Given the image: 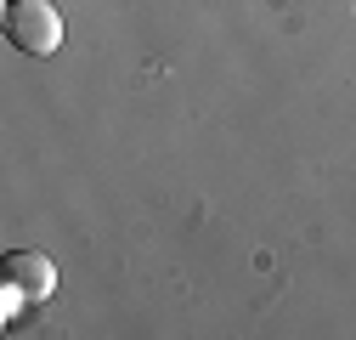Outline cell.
Instances as JSON below:
<instances>
[{"mask_svg": "<svg viewBox=\"0 0 356 340\" xmlns=\"http://www.w3.org/2000/svg\"><path fill=\"white\" fill-rule=\"evenodd\" d=\"M6 284L23 295V301H51V295H57V267H51V255H40V249H12V255H6Z\"/></svg>", "mask_w": 356, "mask_h": 340, "instance_id": "obj_2", "label": "cell"}, {"mask_svg": "<svg viewBox=\"0 0 356 340\" xmlns=\"http://www.w3.org/2000/svg\"><path fill=\"white\" fill-rule=\"evenodd\" d=\"M0 23H6V40L23 57H51L63 46V12L46 0H6Z\"/></svg>", "mask_w": 356, "mask_h": 340, "instance_id": "obj_1", "label": "cell"}]
</instances>
